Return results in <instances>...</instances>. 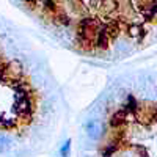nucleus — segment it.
<instances>
[{
  "mask_svg": "<svg viewBox=\"0 0 157 157\" xmlns=\"http://www.w3.org/2000/svg\"><path fill=\"white\" fill-rule=\"evenodd\" d=\"M85 129H86V134L90 138H93V140H98L101 137V132H102V127L98 121H88L85 124Z\"/></svg>",
  "mask_w": 157,
  "mask_h": 157,
  "instance_id": "1",
  "label": "nucleus"
},
{
  "mask_svg": "<svg viewBox=\"0 0 157 157\" xmlns=\"http://www.w3.org/2000/svg\"><path fill=\"white\" fill-rule=\"evenodd\" d=\"M10 146H11V140H10L8 137H5V135L0 134V152L8 151V149H10Z\"/></svg>",
  "mask_w": 157,
  "mask_h": 157,
  "instance_id": "2",
  "label": "nucleus"
},
{
  "mask_svg": "<svg viewBox=\"0 0 157 157\" xmlns=\"http://www.w3.org/2000/svg\"><path fill=\"white\" fill-rule=\"evenodd\" d=\"M123 120H124V113H123V112L115 113L113 118H112V126H118L120 123H123Z\"/></svg>",
  "mask_w": 157,
  "mask_h": 157,
  "instance_id": "3",
  "label": "nucleus"
},
{
  "mask_svg": "<svg viewBox=\"0 0 157 157\" xmlns=\"http://www.w3.org/2000/svg\"><path fill=\"white\" fill-rule=\"evenodd\" d=\"M69 148H71V141L68 140L64 145L61 146V149H60V154H61V157H68L69 155Z\"/></svg>",
  "mask_w": 157,
  "mask_h": 157,
  "instance_id": "4",
  "label": "nucleus"
}]
</instances>
